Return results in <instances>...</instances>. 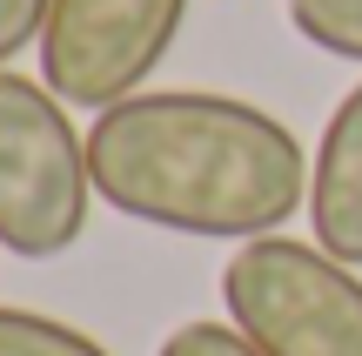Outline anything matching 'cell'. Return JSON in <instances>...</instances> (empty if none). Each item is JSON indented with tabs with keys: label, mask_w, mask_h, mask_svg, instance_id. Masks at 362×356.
<instances>
[{
	"label": "cell",
	"mask_w": 362,
	"mask_h": 356,
	"mask_svg": "<svg viewBox=\"0 0 362 356\" xmlns=\"http://www.w3.org/2000/svg\"><path fill=\"white\" fill-rule=\"evenodd\" d=\"M94 195L115 215L168 236L255 242L282 236L309 209L302 142L242 94L208 88H141L101 108L88 128Z\"/></svg>",
	"instance_id": "obj_1"
},
{
	"label": "cell",
	"mask_w": 362,
	"mask_h": 356,
	"mask_svg": "<svg viewBox=\"0 0 362 356\" xmlns=\"http://www.w3.org/2000/svg\"><path fill=\"white\" fill-rule=\"evenodd\" d=\"M88 134L40 74L0 67V249L21 263H54L81 242L94 215Z\"/></svg>",
	"instance_id": "obj_2"
},
{
	"label": "cell",
	"mask_w": 362,
	"mask_h": 356,
	"mask_svg": "<svg viewBox=\"0 0 362 356\" xmlns=\"http://www.w3.org/2000/svg\"><path fill=\"white\" fill-rule=\"evenodd\" d=\"M221 303L262 356H362V276L322 242H235L221 263Z\"/></svg>",
	"instance_id": "obj_3"
},
{
	"label": "cell",
	"mask_w": 362,
	"mask_h": 356,
	"mask_svg": "<svg viewBox=\"0 0 362 356\" xmlns=\"http://www.w3.org/2000/svg\"><path fill=\"white\" fill-rule=\"evenodd\" d=\"M194 0H47L40 27V81L67 108H115L155 81Z\"/></svg>",
	"instance_id": "obj_4"
},
{
	"label": "cell",
	"mask_w": 362,
	"mask_h": 356,
	"mask_svg": "<svg viewBox=\"0 0 362 356\" xmlns=\"http://www.w3.org/2000/svg\"><path fill=\"white\" fill-rule=\"evenodd\" d=\"M309 229L336 263L362 269V81L336 101L309 161Z\"/></svg>",
	"instance_id": "obj_5"
},
{
	"label": "cell",
	"mask_w": 362,
	"mask_h": 356,
	"mask_svg": "<svg viewBox=\"0 0 362 356\" xmlns=\"http://www.w3.org/2000/svg\"><path fill=\"white\" fill-rule=\"evenodd\" d=\"M0 356H107L88 330L61 316H40V309H13L0 303Z\"/></svg>",
	"instance_id": "obj_6"
},
{
	"label": "cell",
	"mask_w": 362,
	"mask_h": 356,
	"mask_svg": "<svg viewBox=\"0 0 362 356\" xmlns=\"http://www.w3.org/2000/svg\"><path fill=\"white\" fill-rule=\"evenodd\" d=\"M288 27L336 61H362V0H288Z\"/></svg>",
	"instance_id": "obj_7"
},
{
	"label": "cell",
	"mask_w": 362,
	"mask_h": 356,
	"mask_svg": "<svg viewBox=\"0 0 362 356\" xmlns=\"http://www.w3.org/2000/svg\"><path fill=\"white\" fill-rule=\"evenodd\" d=\"M155 356H262V350L235 323H181V330H168V343Z\"/></svg>",
	"instance_id": "obj_8"
},
{
	"label": "cell",
	"mask_w": 362,
	"mask_h": 356,
	"mask_svg": "<svg viewBox=\"0 0 362 356\" xmlns=\"http://www.w3.org/2000/svg\"><path fill=\"white\" fill-rule=\"evenodd\" d=\"M40 27H47V0H0V67L27 40H40Z\"/></svg>",
	"instance_id": "obj_9"
}]
</instances>
